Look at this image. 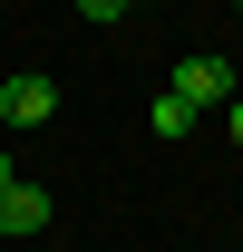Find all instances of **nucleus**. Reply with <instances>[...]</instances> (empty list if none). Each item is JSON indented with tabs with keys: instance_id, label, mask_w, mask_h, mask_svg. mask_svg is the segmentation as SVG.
I'll list each match as a JSON object with an SVG mask.
<instances>
[{
	"instance_id": "nucleus-1",
	"label": "nucleus",
	"mask_w": 243,
	"mask_h": 252,
	"mask_svg": "<svg viewBox=\"0 0 243 252\" xmlns=\"http://www.w3.org/2000/svg\"><path fill=\"white\" fill-rule=\"evenodd\" d=\"M175 97L204 117V107H224V97H234V68L214 59V49H195V59H175Z\"/></svg>"
},
{
	"instance_id": "nucleus-2",
	"label": "nucleus",
	"mask_w": 243,
	"mask_h": 252,
	"mask_svg": "<svg viewBox=\"0 0 243 252\" xmlns=\"http://www.w3.org/2000/svg\"><path fill=\"white\" fill-rule=\"evenodd\" d=\"M49 117H59L49 78H0V126H49Z\"/></svg>"
},
{
	"instance_id": "nucleus-3",
	"label": "nucleus",
	"mask_w": 243,
	"mask_h": 252,
	"mask_svg": "<svg viewBox=\"0 0 243 252\" xmlns=\"http://www.w3.org/2000/svg\"><path fill=\"white\" fill-rule=\"evenodd\" d=\"M39 223H49V194L10 175V185H0V233H39Z\"/></svg>"
},
{
	"instance_id": "nucleus-4",
	"label": "nucleus",
	"mask_w": 243,
	"mask_h": 252,
	"mask_svg": "<svg viewBox=\"0 0 243 252\" xmlns=\"http://www.w3.org/2000/svg\"><path fill=\"white\" fill-rule=\"evenodd\" d=\"M146 126H156V136H185V126H195V107H185L175 88H156V107H146Z\"/></svg>"
},
{
	"instance_id": "nucleus-5",
	"label": "nucleus",
	"mask_w": 243,
	"mask_h": 252,
	"mask_svg": "<svg viewBox=\"0 0 243 252\" xmlns=\"http://www.w3.org/2000/svg\"><path fill=\"white\" fill-rule=\"evenodd\" d=\"M78 20H126V0H78Z\"/></svg>"
},
{
	"instance_id": "nucleus-6",
	"label": "nucleus",
	"mask_w": 243,
	"mask_h": 252,
	"mask_svg": "<svg viewBox=\"0 0 243 252\" xmlns=\"http://www.w3.org/2000/svg\"><path fill=\"white\" fill-rule=\"evenodd\" d=\"M224 126H234V146H243V97H224Z\"/></svg>"
},
{
	"instance_id": "nucleus-7",
	"label": "nucleus",
	"mask_w": 243,
	"mask_h": 252,
	"mask_svg": "<svg viewBox=\"0 0 243 252\" xmlns=\"http://www.w3.org/2000/svg\"><path fill=\"white\" fill-rule=\"evenodd\" d=\"M0 185H10V156H0Z\"/></svg>"
},
{
	"instance_id": "nucleus-8",
	"label": "nucleus",
	"mask_w": 243,
	"mask_h": 252,
	"mask_svg": "<svg viewBox=\"0 0 243 252\" xmlns=\"http://www.w3.org/2000/svg\"><path fill=\"white\" fill-rule=\"evenodd\" d=\"M126 10H136V0H126Z\"/></svg>"
}]
</instances>
